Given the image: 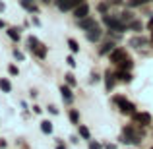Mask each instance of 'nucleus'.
<instances>
[{
  "instance_id": "9",
  "label": "nucleus",
  "mask_w": 153,
  "mask_h": 149,
  "mask_svg": "<svg viewBox=\"0 0 153 149\" xmlns=\"http://www.w3.org/2000/svg\"><path fill=\"white\" fill-rule=\"evenodd\" d=\"M74 16H76L78 19H83V18H87V16H89V6H87L85 2H83V4H79V6L74 10Z\"/></svg>"
},
{
  "instance_id": "35",
  "label": "nucleus",
  "mask_w": 153,
  "mask_h": 149,
  "mask_svg": "<svg viewBox=\"0 0 153 149\" xmlns=\"http://www.w3.org/2000/svg\"><path fill=\"white\" fill-rule=\"evenodd\" d=\"M149 29H151V31H153V18H151V19H149Z\"/></svg>"
},
{
  "instance_id": "12",
  "label": "nucleus",
  "mask_w": 153,
  "mask_h": 149,
  "mask_svg": "<svg viewBox=\"0 0 153 149\" xmlns=\"http://www.w3.org/2000/svg\"><path fill=\"white\" fill-rule=\"evenodd\" d=\"M114 76H116L118 79H122V82H126V83L132 82V76H130V72H128V70H118Z\"/></svg>"
},
{
  "instance_id": "24",
  "label": "nucleus",
  "mask_w": 153,
  "mask_h": 149,
  "mask_svg": "<svg viewBox=\"0 0 153 149\" xmlns=\"http://www.w3.org/2000/svg\"><path fill=\"white\" fill-rule=\"evenodd\" d=\"M68 47H70L72 52H79V45L74 41V39H68Z\"/></svg>"
},
{
  "instance_id": "26",
  "label": "nucleus",
  "mask_w": 153,
  "mask_h": 149,
  "mask_svg": "<svg viewBox=\"0 0 153 149\" xmlns=\"http://www.w3.org/2000/svg\"><path fill=\"white\" fill-rule=\"evenodd\" d=\"M64 78H66L68 85H76V79H74V76H72V74H66V76H64Z\"/></svg>"
},
{
  "instance_id": "38",
  "label": "nucleus",
  "mask_w": 153,
  "mask_h": 149,
  "mask_svg": "<svg viewBox=\"0 0 153 149\" xmlns=\"http://www.w3.org/2000/svg\"><path fill=\"white\" fill-rule=\"evenodd\" d=\"M43 2H47V4H49V2H52V0H43Z\"/></svg>"
},
{
  "instance_id": "17",
  "label": "nucleus",
  "mask_w": 153,
  "mask_h": 149,
  "mask_svg": "<svg viewBox=\"0 0 153 149\" xmlns=\"http://www.w3.org/2000/svg\"><path fill=\"white\" fill-rule=\"evenodd\" d=\"M105 78H107V91H111L112 87H114V78H116V76L111 74V72H107V74H105Z\"/></svg>"
},
{
  "instance_id": "16",
  "label": "nucleus",
  "mask_w": 153,
  "mask_h": 149,
  "mask_svg": "<svg viewBox=\"0 0 153 149\" xmlns=\"http://www.w3.org/2000/svg\"><path fill=\"white\" fill-rule=\"evenodd\" d=\"M118 18L122 19V21L126 23V25H128V23H130V21H134V14H132V12H128V10H126V12H122V14H120Z\"/></svg>"
},
{
  "instance_id": "3",
  "label": "nucleus",
  "mask_w": 153,
  "mask_h": 149,
  "mask_svg": "<svg viewBox=\"0 0 153 149\" xmlns=\"http://www.w3.org/2000/svg\"><path fill=\"white\" fill-rule=\"evenodd\" d=\"M83 2L85 0H56V6H58L60 12H68V10H76Z\"/></svg>"
},
{
  "instance_id": "25",
  "label": "nucleus",
  "mask_w": 153,
  "mask_h": 149,
  "mask_svg": "<svg viewBox=\"0 0 153 149\" xmlns=\"http://www.w3.org/2000/svg\"><path fill=\"white\" fill-rule=\"evenodd\" d=\"M134 66V62H132V58H126L122 64H120V70H130V68Z\"/></svg>"
},
{
  "instance_id": "27",
  "label": "nucleus",
  "mask_w": 153,
  "mask_h": 149,
  "mask_svg": "<svg viewBox=\"0 0 153 149\" xmlns=\"http://www.w3.org/2000/svg\"><path fill=\"white\" fill-rule=\"evenodd\" d=\"M8 72H10L12 76H18L19 74V70H18V66H14V64H12V66H8Z\"/></svg>"
},
{
  "instance_id": "15",
  "label": "nucleus",
  "mask_w": 153,
  "mask_h": 149,
  "mask_svg": "<svg viewBox=\"0 0 153 149\" xmlns=\"http://www.w3.org/2000/svg\"><path fill=\"white\" fill-rule=\"evenodd\" d=\"M0 89H2L4 93H10V91H12V83H10V79H6V78L0 79Z\"/></svg>"
},
{
  "instance_id": "23",
  "label": "nucleus",
  "mask_w": 153,
  "mask_h": 149,
  "mask_svg": "<svg viewBox=\"0 0 153 149\" xmlns=\"http://www.w3.org/2000/svg\"><path fill=\"white\" fill-rule=\"evenodd\" d=\"M70 120H72V124H78L79 122V114H78L76 108H72V110H70Z\"/></svg>"
},
{
  "instance_id": "30",
  "label": "nucleus",
  "mask_w": 153,
  "mask_h": 149,
  "mask_svg": "<svg viewBox=\"0 0 153 149\" xmlns=\"http://www.w3.org/2000/svg\"><path fill=\"white\" fill-rule=\"evenodd\" d=\"M14 56H16V58H18V60H23V54H22V52H19L18 49L14 50Z\"/></svg>"
},
{
  "instance_id": "18",
  "label": "nucleus",
  "mask_w": 153,
  "mask_h": 149,
  "mask_svg": "<svg viewBox=\"0 0 153 149\" xmlns=\"http://www.w3.org/2000/svg\"><path fill=\"white\" fill-rule=\"evenodd\" d=\"M142 21H138V19H134V21H130V23H128V29H130V31H142Z\"/></svg>"
},
{
  "instance_id": "1",
  "label": "nucleus",
  "mask_w": 153,
  "mask_h": 149,
  "mask_svg": "<svg viewBox=\"0 0 153 149\" xmlns=\"http://www.w3.org/2000/svg\"><path fill=\"white\" fill-rule=\"evenodd\" d=\"M103 21H105V25H107L111 31H114V33H122V31L128 29V25H126V23H124L120 18H116V16L105 14V16H103Z\"/></svg>"
},
{
  "instance_id": "10",
  "label": "nucleus",
  "mask_w": 153,
  "mask_h": 149,
  "mask_svg": "<svg viewBox=\"0 0 153 149\" xmlns=\"http://www.w3.org/2000/svg\"><path fill=\"white\" fill-rule=\"evenodd\" d=\"M60 93H62V99H64V103H74V93H72V89L70 87H66V85H62L60 87Z\"/></svg>"
},
{
  "instance_id": "8",
  "label": "nucleus",
  "mask_w": 153,
  "mask_h": 149,
  "mask_svg": "<svg viewBox=\"0 0 153 149\" xmlns=\"http://www.w3.org/2000/svg\"><path fill=\"white\" fill-rule=\"evenodd\" d=\"M149 45V41H147L146 37H140V35H136V37L130 39V47H134V49H143V47Z\"/></svg>"
},
{
  "instance_id": "33",
  "label": "nucleus",
  "mask_w": 153,
  "mask_h": 149,
  "mask_svg": "<svg viewBox=\"0 0 153 149\" xmlns=\"http://www.w3.org/2000/svg\"><path fill=\"white\" fill-rule=\"evenodd\" d=\"M107 2H108V4H120L122 0H107Z\"/></svg>"
},
{
  "instance_id": "14",
  "label": "nucleus",
  "mask_w": 153,
  "mask_h": 149,
  "mask_svg": "<svg viewBox=\"0 0 153 149\" xmlns=\"http://www.w3.org/2000/svg\"><path fill=\"white\" fill-rule=\"evenodd\" d=\"M19 4H22V6L25 8L27 12H31V14H33V12H37V6H35L31 0H19Z\"/></svg>"
},
{
  "instance_id": "22",
  "label": "nucleus",
  "mask_w": 153,
  "mask_h": 149,
  "mask_svg": "<svg viewBox=\"0 0 153 149\" xmlns=\"http://www.w3.org/2000/svg\"><path fill=\"white\" fill-rule=\"evenodd\" d=\"M78 126H79V124H78ZM79 136H82V138H83V139H89V138H91V134H89V130H87V128H85V126H79Z\"/></svg>"
},
{
  "instance_id": "20",
  "label": "nucleus",
  "mask_w": 153,
  "mask_h": 149,
  "mask_svg": "<svg viewBox=\"0 0 153 149\" xmlns=\"http://www.w3.org/2000/svg\"><path fill=\"white\" fill-rule=\"evenodd\" d=\"M41 130L45 132V134H51V132H52V122H49V120H43V122H41Z\"/></svg>"
},
{
  "instance_id": "13",
  "label": "nucleus",
  "mask_w": 153,
  "mask_h": 149,
  "mask_svg": "<svg viewBox=\"0 0 153 149\" xmlns=\"http://www.w3.org/2000/svg\"><path fill=\"white\" fill-rule=\"evenodd\" d=\"M6 33H8V37H10L12 41H19V39H22V33H19L18 27H10V29H8Z\"/></svg>"
},
{
  "instance_id": "7",
  "label": "nucleus",
  "mask_w": 153,
  "mask_h": 149,
  "mask_svg": "<svg viewBox=\"0 0 153 149\" xmlns=\"http://www.w3.org/2000/svg\"><path fill=\"white\" fill-rule=\"evenodd\" d=\"M85 35H87V41H91V43H95V41H99L101 39V35H103V31H101V27L99 25H95L93 29H89V31H85Z\"/></svg>"
},
{
  "instance_id": "11",
  "label": "nucleus",
  "mask_w": 153,
  "mask_h": 149,
  "mask_svg": "<svg viewBox=\"0 0 153 149\" xmlns=\"http://www.w3.org/2000/svg\"><path fill=\"white\" fill-rule=\"evenodd\" d=\"M31 52H33V54L37 56V58H45V56H47V47L43 45V43H39V45L35 47V49L31 50Z\"/></svg>"
},
{
  "instance_id": "21",
  "label": "nucleus",
  "mask_w": 153,
  "mask_h": 149,
  "mask_svg": "<svg viewBox=\"0 0 153 149\" xmlns=\"http://www.w3.org/2000/svg\"><path fill=\"white\" fill-rule=\"evenodd\" d=\"M37 45H39V39L31 35V37L27 39V47H29V50H33V49H35V47H37Z\"/></svg>"
},
{
  "instance_id": "4",
  "label": "nucleus",
  "mask_w": 153,
  "mask_h": 149,
  "mask_svg": "<svg viewBox=\"0 0 153 149\" xmlns=\"http://www.w3.org/2000/svg\"><path fill=\"white\" fill-rule=\"evenodd\" d=\"M126 58H130V56L126 54V50H124V49H114V50L111 52V62L112 64H118V66H120Z\"/></svg>"
},
{
  "instance_id": "36",
  "label": "nucleus",
  "mask_w": 153,
  "mask_h": 149,
  "mask_svg": "<svg viewBox=\"0 0 153 149\" xmlns=\"http://www.w3.org/2000/svg\"><path fill=\"white\" fill-rule=\"evenodd\" d=\"M56 149H66V147H64V145H62V143H58V147H56Z\"/></svg>"
},
{
  "instance_id": "39",
  "label": "nucleus",
  "mask_w": 153,
  "mask_h": 149,
  "mask_svg": "<svg viewBox=\"0 0 153 149\" xmlns=\"http://www.w3.org/2000/svg\"><path fill=\"white\" fill-rule=\"evenodd\" d=\"M151 43H153V33H151Z\"/></svg>"
},
{
  "instance_id": "37",
  "label": "nucleus",
  "mask_w": 153,
  "mask_h": 149,
  "mask_svg": "<svg viewBox=\"0 0 153 149\" xmlns=\"http://www.w3.org/2000/svg\"><path fill=\"white\" fill-rule=\"evenodd\" d=\"M0 12H4V4L2 2H0Z\"/></svg>"
},
{
  "instance_id": "32",
  "label": "nucleus",
  "mask_w": 153,
  "mask_h": 149,
  "mask_svg": "<svg viewBox=\"0 0 153 149\" xmlns=\"http://www.w3.org/2000/svg\"><path fill=\"white\" fill-rule=\"evenodd\" d=\"M49 110L52 112V114H56V112H58V108H56V107H49Z\"/></svg>"
},
{
  "instance_id": "28",
  "label": "nucleus",
  "mask_w": 153,
  "mask_h": 149,
  "mask_svg": "<svg viewBox=\"0 0 153 149\" xmlns=\"http://www.w3.org/2000/svg\"><path fill=\"white\" fill-rule=\"evenodd\" d=\"M89 149H103V147H101V143H97V142H89Z\"/></svg>"
},
{
  "instance_id": "6",
  "label": "nucleus",
  "mask_w": 153,
  "mask_h": 149,
  "mask_svg": "<svg viewBox=\"0 0 153 149\" xmlns=\"http://www.w3.org/2000/svg\"><path fill=\"white\" fill-rule=\"evenodd\" d=\"M78 25H79V29L89 31V29H93V27L97 25V21H95L91 16H87V18H83V19H78Z\"/></svg>"
},
{
  "instance_id": "34",
  "label": "nucleus",
  "mask_w": 153,
  "mask_h": 149,
  "mask_svg": "<svg viewBox=\"0 0 153 149\" xmlns=\"http://www.w3.org/2000/svg\"><path fill=\"white\" fill-rule=\"evenodd\" d=\"M4 27H6V23H4L2 19H0V29H4Z\"/></svg>"
},
{
  "instance_id": "19",
  "label": "nucleus",
  "mask_w": 153,
  "mask_h": 149,
  "mask_svg": "<svg viewBox=\"0 0 153 149\" xmlns=\"http://www.w3.org/2000/svg\"><path fill=\"white\" fill-rule=\"evenodd\" d=\"M112 50H114V45H112V43H105L99 52H101V54H111Z\"/></svg>"
},
{
  "instance_id": "40",
  "label": "nucleus",
  "mask_w": 153,
  "mask_h": 149,
  "mask_svg": "<svg viewBox=\"0 0 153 149\" xmlns=\"http://www.w3.org/2000/svg\"><path fill=\"white\" fill-rule=\"evenodd\" d=\"M151 149H153V147H151Z\"/></svg>"
},
{
  "instance_id": "31",
  "label": "nucleus",
  "mask_w": 153,
  "mask_h": 149,
  "mask_svg": "<svg viewBox=\"0 0 153 149\" xmlns=\"http://www.w3.org/2000/svg\"><path fill=\"white\" fill-rule=\"evenodd\" d=\"M99 12H103V14H105V12H107V4H99Z\"/></svg>"
},
{
  "instance_id": "2",
  "label": "nucleus",
  "mask_w": 153,
  "mask_h": 149,
  "mask_svg": "<svg viewBox=\"0 0 153 149\" xmlns=\"http://www.w3.org/2000/svg\"><path fill=\"white\" fill-rule=\"evenodd\" d=\"M114 103L120 107V112H122V114H130V116L136 114V107L130 103V101H126L124 97H114Z\"/></svg>"
},
{
  "instance_id": "5",
  "label": "nucleus",
  "mask_w": 153,
  "mask_h": 149,
  "mask_svg": "<svg viewBox=\"0 0 153 149\" xmlns=\"http://www.w3.org/2000/svg\"><path fill=\"white\" fill-rule=\"evenodd\" d=\"M134 120H136V124H140V126H149V124L153 122L149 112H136Z\"/></svg>"
},
{
  "instance_id": "29",
  "label": "nucleus",
  "mask_w": 153,
  "mask_h": 149,
  "mask_svg": "<svg viewBox=\"0 0 153 149\" xmlns=\"http://www.w3.org/2000/svg\"><path fill=\"white\" fill-rule=\"evenodd\" d=\"M66 62H68V66H72V68L76 66V60H74V56H68V58H66Z\"/></svg>"
}]
</instances>
